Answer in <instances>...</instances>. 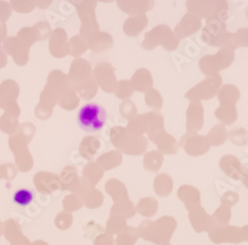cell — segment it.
Wrapping results in <instances>:
<instances>
[{"instance_id": "7a4b0ae2", "label": "cell", "mask_w": 248, "mask_h": 245, "mask_svg": "<svg viewBox=\"0 0 248 245\" xmlns=\"http://www.w3.org/2000/svg\"><path fill=\"white\" fill-rule=\"evenodd\" d=\"M34 199V194L28 189H20L14 193L13 200L20 207H26Z\"/></svg>"}, {"instance_id": "6da1fadb", "label": "cell", "mask_w": 248, "mask_h": 245, "mask_svg": "<svg viewBox=\"0 0 248 245\" xmlns=\"http://www.w3.org/2000/svg\"><path fill=\"white\" fill-rule=\"evenodd\" d=\"M107 110L97 104H88L78 113V122L80 128L88 132H97L107 123Z\"/></svg>"}]
</instances>
